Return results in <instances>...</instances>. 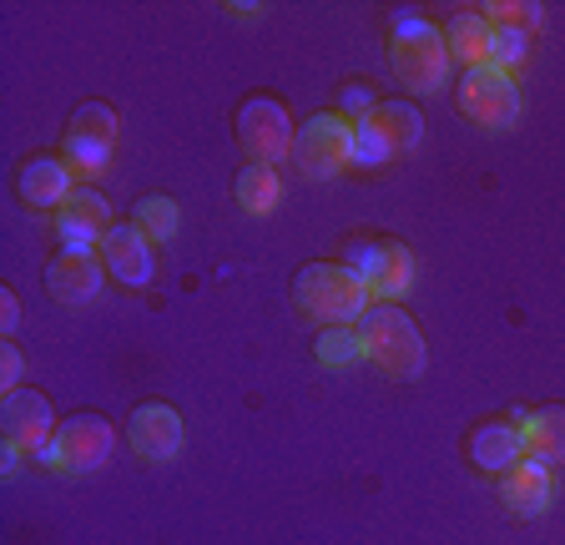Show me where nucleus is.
<instances>
[{"mask_svg":"<svg viewBox=\"0 0 565 545\" xmlns=\"http://www.w3.org/2000/svg\"><path fill=\"white\" fill-rule=\"evenodd\" d=\"M298 303H303L308 319H318L323 329L333 323H359L369 309H374V293L349 263H308L294 284Z\"/></svg>","mask_w":565,"mask_h":545,"instance_id":"obj_1","label":"nucleus"},{"mask_svg":"<svg viewBox=\"0 0 565 545\" xmlns=\"http://www.w3.org/2000/svg\"><path fill=\"white\" fill-rule=\"evenodd\" d=\"M359 339H364V359H374L394 380L424 374V333L399 303H374L359 319Z\"/></svg>","mask_w":565,"mask_h":545,"instance_id":"obj_2","label":"nucleus"},{"mask_svg":"<svg viewBox=\"0 0 565 545\" xmlns=\"http://www.w3.org/2000/svg\"><path fill=\"white\" fill-rule=\"evenodd\" d=\"M388 56H394V76L409 86L414 96H429L445 86L449 72V41L439 25L419 21V15H399L394 25V41H388Z\"/></svg>","mask_w":565,"mask_h":545,"instance_id":"obj_3","label":"nucleus"},{"mask_svg":"<svg viewBox=\"0 0 565 545\" xmlns=\"http://www.w3.org/2000/svg\"><path fill=\"white\" fill-rule=\"evenodd\" d=\"M237 142H243L247 162H258V167H273L278 157H288L298 142L288 107L273 101V96H247L243 107H237Z\"/></svg>","mask_w":565,"mask_h":545,"instance_id":"obj_4","label":"nucleus"},{"mask_svg":"<svg viewBox=\"0 0 565 545\" xmlns=\"http://www.w3.org/2000/svg\"><path fill=\"white\" fill-rule=\"evenodd\" d=\"M111 445H117V429L106 425L102 415H71V419H61L46 460L61 474H92L111 460Z\"/></svg>","mask_w":565,"mask_h":545,"instance_id":"obj_5","label":"nucleus"},{"mask_svg":"<svg viewBox=\"0 0 565 545\" xmlns=\"http://www.w3.org/2000/svg\"><path fill=\"white\" fill-rule=\"evenodd\" d=\"M353 121L349 117H313L303 121V131H298L294 142V162L303 178L313 182H329L339 178L343 167H349V152H353Z\"/></svg>","mask_w":565,"mask_h":545,"instance_id":"obj_6","label":"nucleus"},{"mask_svg":"<svg viewBox=\"0 0 565 545\" xmlns=\"http://www.w3.org/2000/svg\"><path fill=\"white\" fill-rule=\"evenodd\" d=\"M459 111H465L470 121H480V127H490V131L515 127V117H520V86H515V76L494 72V66L465 72V82H459Z\"/></svg>","mask_w":565,"mask_h":545,"instance_id":"obj_7","label":"nucleus"},{"mask_svg":"<svg viewBox=\"0 0 565 545\" xmlns=\"http://www.w3.org/2000/svg\"><path fill=\"white\" fill-rule=\"evenodd\" d=\"M349 268L364 278L369 293H374L379 303L404 298L414 284V258H409V248H399V243H359V248H349Z\"/></svg>","mask_w":565,"mask_h":545,"instance_id":"obj_8","label":"nucleus"},{"mask_svg":"<svg viewBox=\"0 0 565 545\" xmlns=\"http://www.w3.org/2000/svg\"><path fill=\"white\" fill-rule=\"evenodd\" d=\"M56 415H51V399L35 389H15L6 394V445L25 455H46L51 439H56Z\"/></svg>","mask_w":565,"mask_h":545,"instance_id":"obj_9","label":"nucleus"},{"mask_svg":"<svg viewBox=\"0 0 565 545\" xmlns=\"http://www.w3.org/2000/svg\"><path fill=\"white\" fill-rule=\"evenodd\" d=\"M127 435H131V450L141 460L167 464L177 450H182V415L172 404H141L137 415L127 419Z\"/></svg>","mask_w":565,"mask_h":545,"instance_id":"obj_10","label":"nucleus"},{"mask_svg":"<svg viewBox=\"0 0 565 545\" xmlns=\"http://www.w3.org/2000/svg\"><path fill=\"white\" fill-rule=\"evenodd\" d=\"M102 263L117 284L141 288L147 278H152V237L141 233L137 223H117L102 237Z\"/></svg>","mask_w":565,"mask_h":545,"instance_id":"obj_11","label":"nucleus"},{"mask_svg":"<svg viewBox=\"0 0 565 545\" xmlns=\"http://www.w3.org/2000/svg\"><path fill=\"white\" fill-rule=\"evenodd\" d=\"M102 272H106V263L96 258V253H71L66 248L46 268V293L56 298V303H66V309H82V303L96 298V288H102Z\"/></svg>","mask_w":565,"mask_h":545,"instance_id":"obj_12","label":"nucleus"},{"mask_svg":"<svg viewBox=\"0 0 565 545\" xmlns=\"http://www.w3.org/2000/svg\"><path fill=\"white\" fill-rule=\"evenodd\" d=\"M500 500H505L515 515H541L551 505V464L525 455L515 460L505 474H500Z\"/></svg>","mask_w":565,"mask_h":545,"instance_id":"obj_13","label":"nucleus"},{"mask_svg":"<svg viewBox=\"0 0 565 545\" xmlns=\"http://www.w3.org/2000/svg\"><path fill=\"white\" fill-rule=\"evenodd\" d=\"M76 192V178H71V167L61 162V157H31V162L21 167V197L31 202V207H56Z\"/></svg>","mask_w":565,"mask_h":545,"instance_id":"obj_14","label":"nucleus"},{"mask_svg":"<svg viewBox=\"0 0 565 545\" xmlns=\"http://www.w3.org/2000/svg\"><path fill=\"white\" fill-rule=\"evenodd\" d=\"M470 455L480 470L490 474H505L515 460H525V435H520V419L505 425V419H494V425H480L470 439Z\"/></svg>","mask_w":565,"mask_h":545,"instance_id":"obj_15","label":"nucleus"},{"mask_svg":"<svg viewBox=\"0 0 565 545\" xmlns=\"http://www.w3.org/2000/svg\"><path fill=\"white\" fill-rule=\"evenodd\" d=\"M449 56L465 61L470 72L490 66V41H494V25L484 21V11H455L449 15Z\"/></svg>","mask_w":565,"mask_h":545,"instance_id":"obj_16","label":"nucleus"},{"mask_svg":"<svg viewBox=\"0 0 565 545\" xmlns=\"http://www.w3.org/2000/svg\"><path fill=\"white\" fill-rule=\"evenodd\" d=\"M364 121L384 137L388 147H394V152H414V147L424 142V117H419L414 101H379Z\"/></svg>","mask_w":565,"mask_h":545,"instance_id":"obj_17","label":"nucleus"},{"mask_svg":"<svg viewBox=\"0 0 565 545\" xmlns=\"http://www.w3.org/2000/svg\"><path fill=\"white\" fill-rule=\"evenodd\" d=\"M520 435H525V455L545 464H561L565 460V409H535V415L520 419Z\"/></svg>","mask_w":565,"mask_h":545,"instance_id":"obj_18","label":"nucleus"},{"mask_svg":"<svg viewBox=\"0 0 565 545\" xmlns=\"http://www.w3.org/2000/svg\"><path fill=\"white\" fill-rule=\"evenodd\" d=\"M282 197V182L273 167H258V162H247L243 172H237V207L253 217H268L273 207H278Z\"/></svg>","mask_w":565,"mask_h":545,"instance_id":"obj_19","label":"nucleus"},{"mask_svg":"<svg viewBox=\"0 0 565 545\" xmlns=\"http://www.w3.org/2000/svg\"><path fill=\"white\" fill-rule=\"evenodd\" d=\"M56 217H71V223L92 227L96 237L111 233V202H106L96 188H76L66 202H61V213H56Z\"/></svg>","mask_w":565,"mask_h":545,"instance_id":"obj_20","label":"nucleus"},{"mask_svg":"<svg viewBox=\"0 0 565 545\" xmlns=\"http://www.w3.org/2000/svg\"><path fill=\"white\" fill-rule=\"evenodd\" d=\"M117 131H121L117 111L106 107V101H86V107L76 111V117H71L66 137H82V142H102V147H111V142H117Z\"/></svg>","mask_w":565,"mask_h":545,"instance_id":"obj_21","label":"nucleus"},{"mask_svg":"<svg viewBox=\"0 0 565 545\" xmlns=\"http://www.w3.org/2000/svg\"><path fill=\"white\" fill-rule=\"evenodd\" d=\"M353 359H364V339H359V329L333 323V329L318 333V364L343 368V364H353Z\"/></svg>","mask_w":565,"mask_h":545,"instance_id":"obj_22","label":"nucleus"},{"mask_svg":"<svg viewBox=\"0 0 565 545\" xmlns=\"http://www.w3.org/2000/svg\"><path fill=\"white\" fill-rule=\"evenodd\" d=\"M131 223H137L147 237L167 243V237H177V202L172 197H141L137 213H131Z\"/></svg>","mask_w":565,"mask_h":545,"instance_id":"obj_23","label":"nucleus"},{"mask_svg":"<svg viewBox=\"0 0 565 545\" xmlns=\"http://www.w3.org/2000/svg\"><path fill=\"white\" fill-rule=\"evenodd\" d=\"M530 61V36L525 31H510V25H494V41H490V66L494 72L515 76L520 66Z\"/></svg>","mask_w":565,"mask_h":545,"instance_id":"obj_24","label":"nucleus"},{"mask_svg":"<svg viewBox=\"0 0 565 545\" xmlns=\"http://www.w3.org/2000/svg\"><path fill=\"white\" fill-rule=\"evenodd\" d=\"M484 21L490 25H510V31H535V25L545 21V11L541 6H535V0H490V6H484Z\"/></svg>","mask_w":565,"mask_h":545,"instance_id":"obj_25","label":"nucleus"},{"mask_svg":"<svg viewBox=\"0 0 565 545\" xmlns=\"http://www.w3.org/2000/svg\"><path fill=\"white\" fill-rule=\"evenodd\" d=\"M61 162L71 167V178H96V172H106V162H111V147L66 137V157H61Z\"/></svg>","mask_w":565,"mask_h":545,"instance_id":"obj_26","label":"nucleus"},{"mask_svg":"<svg viewBox=\"0 0 565 545\" xmlns=\"http://www.w3.org/2000/svg\"><path fill=\"white\" fill-rule=\"evenodd\" d=\"M388 157H394V147L379 137L369 121H359V131H353V152H349V162L353 167H384Z\"/></svg>","mask_w":565,"mask_h":545,"instance_id":"obj_27","label":"nucleus"},{"mask_svg":"<svg viewBox=\"0 0 565 545\" xmlns=\"http://www.w3.org/2000/svg\"><path fill=\"white\" fill-rule=\"evenodd\" d=\"M0 389H6V394L21 389V349H15L11 339L0 344Z\"/></svg>","mask_w":565,"mask_h":545,"instance_id":"obj_28","label":"nucleus"},{"mask_svg":"<svg viewBox=\"0 0 565 545\" xmlns=\"http://www.w3.org/2000/svg\"><path fill=\"white\" fill-rule=\"evenodd\" d=\"M15 319H21V298L11 288H0V329H6V339L15 333Z\"/></svg>","mask_w":565,"mask_h":545,"instance_id":"obj_29","label":"nucleus"}]
</instances>
